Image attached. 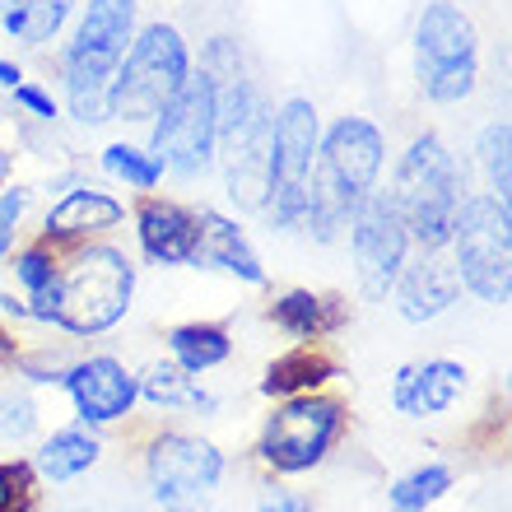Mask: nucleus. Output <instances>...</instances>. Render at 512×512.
<instances>
[{"label": "nucleus", "mask_w": 512, "mask_h": 512, "mask_svg": "<svg viewBox=\"0 0 512 512\" xmlns=\"http://www.w3.org/2000/svg\"><path fill=\"white\" fill-rule=\"evenodd\" d=\"M196 219H201V233H196L191 266L224 270V275H233V280H243V284H266V266H261L256 247L247 243L238 219L219 215V210H196Z\"/></svg>", "instance_id": "obj_18"}, {"label": "nucleus", "mask_w": 512, "mask_h": 512, "mask_svg": "<svg viewBox=\"0 0 512 512\" xmlns=\"http://www.w3.org/2000/svg\"><path fill=\"white\" fill-rule=\"evenodd\" d=\"M187 75H191V47L182 38V28L163 24V19L135 28L122 66H117V75L108 84V122L149 126L177 98Z\"/></svg>", "instance_id": "obj_5"}, {"label": "nucleus", "mask_w": 512, "mask_h": 512, "mask_svg": "<svg viewBox=\"0 0 512 512\" xmlns=\"http://www.w3.org/2000/svg\"><path fill=\"white\" fill-rule=\"evenodd\" d=\"M14 103H19L24 112H33L38 122H56V117H61V103H56V98L47 94L42 84L19 80V84H14Z\"/></svg>", "instance_id": "obj_33"}, {"label": "nucleus", "mask_w": 512, "mask_h": 512, "mask_svg": "<svg viewBox=\"0 0 512 512\" xmlns=\"http://www.w3.org/2000/svg\"><path fill=\"white\" fill-rule=\"evenodd\" d=\"M103 173L117 177V182H126L131 191H154L163 182V163L154 159L149 149L117 140V145L103 149Z\"/></svg>", "instance_id": "obj_29"}, {"label": "nucleus", "mask_w": 512, "mask_h": 512, "mask_svg": "<svg viewBox=\"0 0 512 512\" xmlns=\"http://www.w3.org/2000/svg\"><path fill=\"white\" fill-rule=\"evenodd\" d=\"M452 266L461 289L480 303H508L512 294V205L489 191H466L452 219Z\"/></svg>", "instance_id": "obj_6"}, {"label": "nucleus", "mask_w": 512, "mask_h": 512, "mask_svg": "<svg viewBox=\"0 0 512 512\" xmlns=\"http://www.w3.org/2000/svg\"><path fill=\"white\" fill-rule=\"evenodd\" d=\"M447 489H452V471H447L443 461L415 466L410 475H401V480L391 485V512H429Z\"/></svg>", "instance_id": "obj_27"}, {"label": "nucleus", "mask_w": 512, "mask_h": 512, "mask_svg": "<svg viewBox=\"0 0 512 512\" xmlns=\"http://www.w3.org/2000/svg\"><path fill=\"white\" fill-rule=\"evenodd\" d=\"M196 233H201L196 210H187L182 201H168V196H140V205H135V238H140V252L154 266H191Z\"/></svg>", "instance_id": "obj_16"}, {"label": "nucleus", "mask_w": 512, "mask_h": 512, "mask_svg": "<svg viewBox=\"0 0 512 512\" xmlns=\"http://www.w3.org/2000/svg\"><path fill=\"white\" fill-rule=\"evenodd\" d=\"M466 391V368L457 359H424V364H405L396 368L391 382V405L405 419H433L447 415Z\"/></svg>", "instance_id": "obj_17"}, {"label": "nucleus", "mask_w": 512, "mask_h": 512, "mask_svg": "<svg viewBox=\"0 0 512 512\" xmlns=\"http://www.w3.org/2000/svg\"><path fill=\"white\" fill-rule=\"evenodd\" d=\"M140 396H145L149 405H159V410H215V396H210V391L205 387H196V378H191L187 368L182 364H173V359H168V364H149L145 373H140Z\"/></svg>", "instance_id": "obj_24"}, {"label": "nucleus", "mask_w": 512, "mask_h": 512, "mask_svg": "<svg viewBox=\"0 0 512 512\" xmlns=\"http://www.w3.org/2000/svg\"><path fill=\"white\" fill-rule=\"evenodd\" d=\"M135 0H89L80 24L66 42L61 80H66V108L75 122H108V84L122 66L135 38Z\"/></svg>", "instance_id": "obj_4"}, {"label": "nucleus", "mask_w": 512, "mask_h": 512, "mask_svg": "<svg viewBox=\"0 0 512 512\" xmlns=\"http://www.w3.org/2000/svg\"><path fill=\"white\" fill-rule=\"evenodd\" d=\"M391 205L401 215L405 233L419 252H443L452 238V219L466 196V173L461 159L447 149L443 135H415L396 163V182H391Z\"/></svg>", "instance_id": "obj_3"}, {"label": "nucleus", "mask_w": 512, "mask_h": 512, "mask_svg": "<svg viewBox=\"0 0 512 512\" xmlns=\"http://www.w3.org/2000/svg\"><path fill=\"white\" fill-rule=\"evenodd\" d=\"M38 429V405L28 391H5L0 396V438L5 443H24L28 433Z\"/></svg>", "instance_id": "obj_31"}, {"label": "nucleus", "mask_w": 512, "mask_h": 512, "mask_svg": "<svg viewBox=\"0 0 512 512\" xmlns=\"http://www.w3.org/2000/svg\"><path fill=\"white\" fill-rule=\"evenodd\" d=\"M415 80L419 94L447 108L475 94L480 84V33L471 14L452 0H433L415 19Z\"/></svg>", "instance_id": "obj_7"}, {"label": "nucleus", "mask_w": 512, "mask_h": 512, "mask_svg": "<svg viewBox=\"0 0 512 512\" xmlns=\"http://www.w3.org/2000/svg\"><path fill=\"white\" fill-rule=\"evenodd\" d=\"M382 159H387V135L368 117H336L317 140V163H312L308 205L303 224L317 243H331L350 224L354 205L378 187Z\"/></svg>", "instance_id": "obj_1"}, {"label": "nucleus", "mask_w": 512, "mask_h": 512, "mask_svg": "<svg viewBox=\"0 0 512 512\" xmlns=\"http://www.w3.org/2000/svg\"><path fill=\"white\" fill-rule=\"evenodd\" d=\"M215 163L224 168V187L229 201L247 215H261L270 191V108H261L247 117L243 126H233L229 135H219Z\"/></svg>", "instance_id": "obj_13"}, {"label": "nucleus", "mask_w": 512, "mask_h": 512, "mask_svg": "<svg viewBox=\"0 0 512 512\" xmlns=\"http://www.w3.org/2000/svg\"><path fill=\"white\" fill-rule=\"evenodd\" d=\"M10 168H14L10 149H0V187H5V182H10Z\"/></svg>", "instance_id": "obj_36"}, {"label": "nucleus", "mask_w": 512, "mask_h": 512, "mask_svg": "<svg viewBox=\"0 0 512 512\" xmlns=\"http://www.w3.org/2000/svg\"><path fill=\"white\" fill-rule=\"evenodd\" d=\"M149 494L159 508H191L224 480V452L196 433H163L145 452Z\"/></svg>", "instance_id": "obj_11"}, {"label": "nucleus", "mask_w": 512, "mask_h": 512, "mask_svg": "<svg viewBox=\"0 0 512 512\" xmlns=\"http://www.w3.org/2000/svg\"><path fill=\"white\" fill-rule=\"evenodd\" d=\"M98 457H103V443H98L89 429H56L52 438L38 447V475L52 480V485H66L75 475L94 471Z\"/></svg>", "instance_id": "obj_23"}, {"label": "nucleus", "mask_w": 512, "mask_h": 512, "mask_svg": "<svg viewBox=\"0 0 512 512\" xmlns=\"http://www.w3.org/2000/svg\"><path fill=\"white\" fill-rule=\"evenodd\" d=\"M219 122H215V89L201 70H191L177 98L149 122V154L163 163V173L205 177L215 168Z\"/></svg>", "instance_id": "obj_10"}, {"label": "nucleus", "mask_w": 512, "mask_h": 512, "mask_svg": "<svg viewBox=\"0 0 512 512\" xmlns=\"http://www.w3.org/2000/svg\"><path fill=\"white\" fill-rule=\"evenodd\" d=\"M56 270H61V261H56V247L52 243H33V247H24V252L14 256V280L24 284V308H28V317L42 308V298L52 294Z\"/></svg>", "instance_id": "obj_28"}, {"label": "nucleus", "mask_w": 512, "mask_h": 512, "mask_svg": "<svg viewBox=\"0 0 512 512\" xmlns=\"http://www.w3.org/2000/svg\"><path fill=\"white\" fill-rule=\"evenodd\" d=\"M122 219H126V205L117 196H108V191H98V187H75L47 210L42 243H52V247L84 243V238H98V233L117 229Z\"/></svg>", "instance_id": "obj_19"}, {"label": "nucleus", "mask_w": 512, "mask_h": 512, "mask_svg": "<svg viewBox=\"0 0 512 512\" xmlns=\"http://www.w3.org/2000/svg\"><path fill=\"white\" fill-rule=\"evenodd\" d=\"M38 503V475L19 457L0 461V512H33Z\"/></svg>", "instance_id": "obj_30"}, {"label": "nucleus", "mask_w": 512, "mask_h": 512, "mask_svg": "<svg viewBox=\"0 0 512 512\" xmlns=\"http://www.w3.org/2000/svg\"><path fill=\"white\" fill-rule=\"evenodd\" d=\"M28 201H33L28 187H0V261L14 252V238H19V224L28 215Z\"/></svg>", "instance_id": "obj_32"}, {"label": "nucleus", "mask_w": 512, "mask_h": 512, "mask_svg": "<svg viewBox=\"0 0 512 512\" xmlns=\"http://www.w3.org/2000/svg\"><path fill=\"white\" fill-rule=\"evenodd\" d=\"M168 350H173V364H182L196 378V373H210L233 354V336L219 322H182L168 331Z\"/></svg>", "instance_id": "obj_25"}, {"label": "nucleus", "mask_w": 512, "mask_h": 512, "mask_svg": "<svg viewBox=\"0 0 512 512\" xmlns=\"http://www.w3.org/2000/svg\"><path fill=\"white\" fill-rule=\"evenodd\" d=\"M345 433V401L326 391L284 396L266 415V429L256 438V457L275 475H303L331 457V447Z\"/></svg>", "instance_id": "obj_9"}, {"label": "nucleus", "mask_w": 512, "mask_h": 512, "mask_svg": "<svg viewBox=\"0 0 512 512\" xmlns=\"http://www.w3.org/2000/svg\"><path fill=\"white\" fill-rule=\"evenodd\" d=\"M270 322L294 340H326L350 322V303L336 294H312V289H284L270 303Z\"/></svg>", "instance_id": "obj_20"}, {"label": "nucleus", "mask_w": 512, "mask_h": 512, "mask_svg": "<svg viewBox=\"0 0 512 512\" xmlns=\"http://www.w3.org/2000/svg\"><path fill=\"white\" fill-rule=\"evenodd\" d=\"M443 252H419L415 261H405L401 275H396V284H391V294H396V312H401L405 322L424 326V322H438L443 312L457 308L461 280H457L452 256H443Z\"/></svg>", "instance_id": "obj_15"}, {"label": "nucleus", "mask_w": 512, "mask_h": 512, "mask_svg": "<svg viewBox=\"0 0 512 512\" xmlns=\"http://www.w3.org/2000/svg\"><path fill=\"white\" fill-rule=\"evenodd\" d=\"M0 5H5V0H0Z\"/></svg>", "instance_id": "obj_39"}, {"label": "nucleus", "mask_w": 512, "mask_h": 512, "mask_svg": "<svg viewBox=\"0 0 512 512\" xmlns=\"http://www.w3.org/2000/svg\"><path fill=\"white\" fill-rule=\"evenodd\" d=\"M256 512H312V499L303 494V489L270 485V489H261V499H256Z\"/></svg>", "instance_id": "obj_34"}, {"label": "nucleus", "mask_w": 512, "mask_h": 512, "mask_svg": "<svg viewBox=\"0 0 512 512\" xmlns=\"http://www.w3.org/2000/svg\"><path fill=\"white\" fill-rule=\"evenodd\" d=\"M0 350H5V336H0Z\"/></svg>", "instance_id": "obj_38"}, {"label": "nucleus", "mask_w": 512, "mask_h": 512, "mask_svg": "<svg viewBox=\"0 0 512 512\" xmlns=\"http://www.w3.org/2000/svg\"><path fill=\"white\" fill-rule=\"evenodd\" d=\"M345 229H350V256L354 270H359V289L368 298H387L405 256H410V233H405L387 191H368L364 201L354 205Z\"/></svg>", "instance_id": "obj_12"}, {"label": "nucleus", "mask_w": 512, "mask_h": 512, "mask_svg": "<svg viewBox=\"0 0 512 512\" xmlns=\"http://www.w3.org/2000/svg\"><path fill=\"white\" fill-rule=\"evenodd\" d=\"M163 512H191V508H163Z\"/></svg>", "instance_id": "obj_37"}, {"label": "nucleus", "mask_w": 512, "mask_h": 512, "mask_svg": "<svg viewBox=\"0 0 512 512\" xmlns=\"http://www.w3.org/2000/svg\"><path fill=\"white\" fill-rule=\"evenodd\" d=\"M331 378H340V364L317 345V340H298L289 354H280L261 378V396H303V391H322Z\"/></svg>", "instance_id": "obj_21"}, {"label": "nucleus", "mask_w": 512, "mask_h": 512, "mask_svg": "<svg viewBox=\"0 0 512 512\" xmlns=\"http://www.w3.org/2000/svg\"><path fill=\"white\" fill-rule=\"evenodd\" d=\"M317 140H322V117L312 98H284L280 108H270V191L261 205V219L270 229L289 233L303 224Z\"/></svg>", "instance_id": "obj_8"}, {"label": "nucleus", "mask_w": 512, "mask_h": 512, "mask_svg": "<svg viewBox=\"0 0 512 512\" xmlns=\"http://www.w3.org/2000/svg\"><path fill=\"white\" fill-rule=\"evenodd\" d=\"M61 387L70 391L75 415H80L84 424H117V419H126L135 410V401H140L135 373L122 359H112V354H94V359L70 364Z\"/></svg>", "instance_id": "obj_14"}, {"label": "nucleus", "mask_w": 512, "mask_h": 512, "mask_svg": "<svg viewBox=\"0 0 512 512\" xmlns=\"http://www.w3.org/2000/svg\"><path fill=\"white\" fill-rule=\"evenodd\" d=\"M80 0H5L0 5V28L24 47H47L61 38Z\"/></svg>", "instance_id": "obj_22"}, {"label": "nucleus", "mask_w": 512, "mask_h": 512, "mask_svg": "<svg viewBox=\"0 0 512 512\" xmlns=\"http://www.w3.org/2000/svg\"><path fill=\"white\" fill-rule=\"evenodd\" d=\"M135 261L112 243H89L56 270L52 294L42 298L33 322H52L66 336H103L131 312Z\"/></svg>", "instance_id": "obj_2"}, {"label": "nucleus", "mask_w": 512, "mask_h": 512, "mask_svg": "<svg viewBox=\"0 0 512 512\" xmlns=\"http://www.w3.org/2000/svg\"><path fill=\"white\" fill-rule=\"evenodd\" d=\"M475 163H480V173L489 182V196H499V201H512V126L503 122H489L475 140Z\"/></svg>", "instance_id": "obj_26"}, {"label": "nucleus", "mask_w": 512, "mask_h": 512, "mask_svg": "<svg viewBox=\"0 0 512 512\" xmlns=\"http://www.w3.org/2000/svg\"><path fill=\"white\" fill-rule=\"evenodd\" d=\"M19 80H24V70L14 66V61H5V56H0V89H14Z\"/></svg>", "instance_id": "obj_35"}]
</instances>
